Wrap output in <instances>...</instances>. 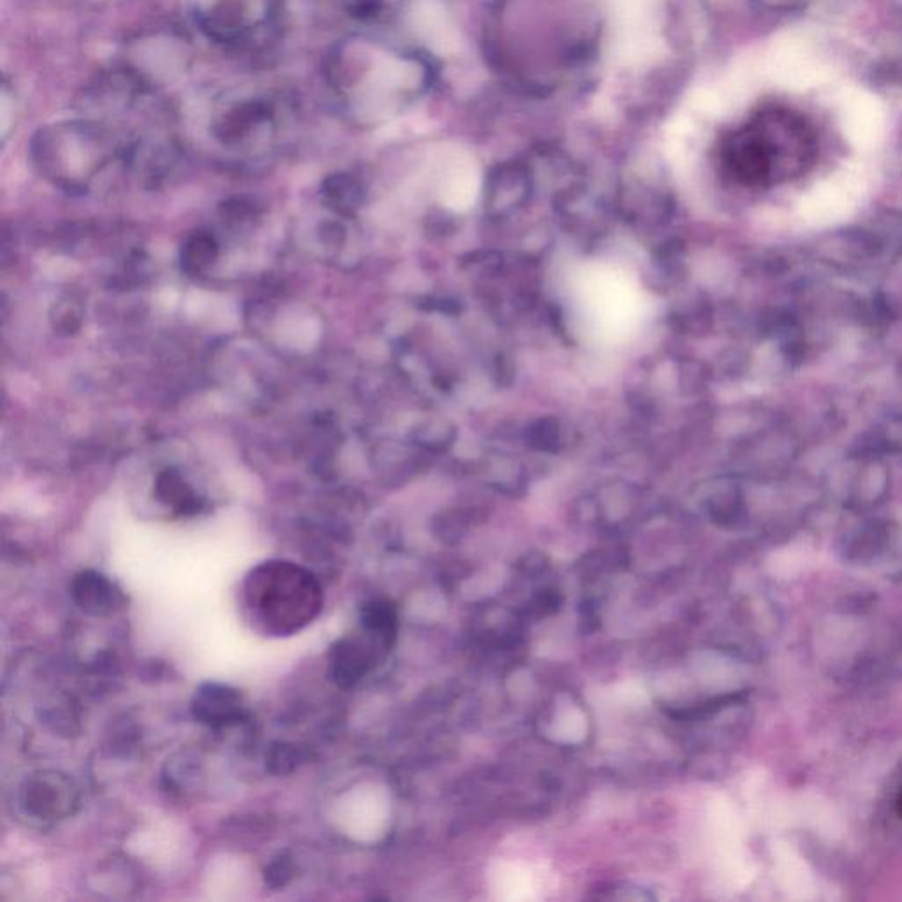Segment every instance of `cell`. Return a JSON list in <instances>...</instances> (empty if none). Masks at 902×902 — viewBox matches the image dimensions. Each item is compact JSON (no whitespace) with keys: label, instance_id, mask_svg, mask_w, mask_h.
Listing matches in <instances>:
<instances>
[{"label":"cell","instance_id":"obj_17","mask_svg":"<svg viewBox=\"0 0 902 902\" xmlns=\"http://www.w3.org/2000/svg\"><path fill=\"white\" fill-rule=\"evenodd\" d=\"M297 876V864L289 851H280L279 855H275L265 870H263V879L268 889L280 890L288 887Z\"/></svg>","mask_w":902,"mask_h":902},{"label":"cell","instance_id":"obj_8","mask_svg":"<svg viewBox=\"0 0 902 902\" xmlns=\"http://www.w3.org/2000/svg\"><path fill=\"white\" fill-rule=\"evenodd\" d=\"M275 112L265 99H246L215 118L214 135L226 147H246L274 127Z\"/></svg>","mask_w":902,"mask_h":902},{"label":"cell","instance_id":"obj_21","mask_svg":"<svg viewBox=\"0 0 902 902\" xmlns=\"http://www.w3.org/2000/svg\"><path fill=\"white\" fill-rule=\"evenodd\" d=\"M353 13L365 14V16H373L377 11H381L383 5L387 0H346Z\"/></svg>","mask_w":902,"mask_h":902},{"label":"cell","instance_id":"obj_18","mask_svg":"<svg viewBox=\"0 0 902 902\" xmlns=\"http://www.w3.org/2000/svg\"><path fill=\"white\" fill-rule=\"evenodd\" d=\"M527 442L540 451H555L561 442V425L558 419H538L527 428Z\"/></svg>","mask_w":902,"mask_h":902},{"label":"cell","instance_id":"obj_5","mask_svg":"<svg viewBox=\"0 0 902 902\" xmlns=\"http://www.w3.org/2000/svg\"><path fill=\"white\" fill-rule=\"evenodd\" d=\"M277 0H198L196 24L223 47H251L274 25Z\"/></svg>","mask_w":902,"mask_h":902},{"label":"cell","instance_id":"obj_20","mask_svg":"<svg viewBox=\"0 0 902 902\" xmlns=\"http://www.w3.org/2000/svg\"><path fill=\"white\" fill-rule=\"evenodd\" d=\"M323 243L331 247H340L344 243L346 229L344 226L336 221L323 224L322 226Z\"/></svg>","mask_w":902,"mask_h":902},{"label":"cell","instance_id":"obj_9","mask_svg":"<svg viewBox=\"0 0 902 902\" xmlns=\"http://www.w3.org/2000/svg\"><path fill=\"white\" fill-rule=\"evenodd\" d=\"M191 714L201 725L221 730L246 722L249 711L246 698L238 689L226 684L205 682L192 694Z\"/></svg>","mask_w":902,"mask_h":902},{"label":"cell","instance_id":"obj_7","mask_svg":"<svg viewBox=\"0 0 902 902\" xmlns=\"http://www.w3.org/2000/svg\"><path fill=\"white\" fill-rule=\"evenodd\" d=\"M393 649L387 638L360 626V631L339 638L328 652V674L331 682L351 689L362 682Z\"/></svg>","mask_w":902,"mask_h":902},{"label":"cell","instance_id":"obj_12","mask_svg":"<svg viewBox=\"0 0 902 902\" xmlns=\"http://www.w3.org/2000/svg\"><path fill=\"white\" fill-rule=\"evenodd\" d=\"M155 498L164 506L172 508L178 516H192L205 508V501L191 489L177 469H164L155 478Z\"/></svg>","mask_w":902,"mask_h":902},{"label":"cell","instance_id":"obj_10","mask_svg":"<svg viewBox=\"0 0 902 902\" xmlns=\"http://www.w3.org/2000/svg\"><path fill=\"white\" fill-rule=\"evenodd\" d=\"M70 591L75 605L90 617H110L127 606V598L121 587L93 569L76 573Z\"/></svg>","mask_w":902,"mask_h":902},{"label":"cell","instance_id":"obj_2","mask_svg":"<svg viewBox=\"0 0 902 902\" xmlns=\"http://www.w3.org/2000/svg\"><path fill=\"white\" fill-rule=\"evenodd\" d=\"M814 155L813 130L802 116L782 108L756 113L723 145L725 168L748 187H767L799 177Z\"/></svg>","mask_w":902,"mask_h":902},{"label":"cell","instance_id":"obj_1","mask_svg":"<svg viewBox=\"0 0 902 902\" xmlns=\"http://www.w3.org/2000/svg\"><path fill=\"white\" fill-rule=\"evenodd\" d=\"M326 75L346 110L362 121H385L404 112L433 82L424 57L363 38L337 47Z\"/></svg>","mask_w":902,"mask_h":902},{"label":"cell","instance_id":"obj_13","mask_svg":"<svg viewBox=\"0 0 902 902\" xmlns=\"http://www.w3.org/2000/svg\"><path fill=\"white\" fill-rule=\"evenodd\" d=\"M220 254L217 238L205 229L192 233L181 247V271L189 275H201L209 271Z\"/></svg>","mask_w":902,"mask_h":902},{"label":"cell","instance_id":"obj_22","mask_svg":"<svg viewBox=\"0 0 902 902\" xmlns=\"http://www.w3.org/2000/svg\"><path fill=\"white\" fill-rule=\"evenodd\" d=\"M898 813H899V816H901V818H902V790H901V795H899V799H898Z\"/></svg>","mask_w":902,"mask_h":902},{"label":"cell","instance_id":"obj_14","mask_svg":"<svg viewBox=\"0 0 902 902\" xmlns=\"http://www.w3.org/2000/svg\"><path fill=\"white\" fill-rule=\"evenodd\" d=\"M323 200L339 214L351 215L362 205L363 189L356 178L337 173L323 181Z\"/></svg>","mask_w":902,"mask_h":902},{"label":"cell","instance_id":"obj_19","mask_svg":"<svg viewBox=\"0 0 902 902\" xmlns=\"http://www.w3.org/2000/svg\"><path fill=\"white\" fill-rule=\"evenodd\" d=\"M79 325H82V316H79V311L75 305L64 303V305L57 309L55 330L70 336V334H75L78 330Z\"/></svg>","mask_w":902,"mask_h":902},{"label":"cell","instance_id":"obj_3","mask_svg":"<svg viewBox=\"0 0 902 902\" xmlns=\"http://www.w3.org/2000/svg\"><path fill=\"white\" fill-rule=\"evenodd\" d=\"M243 605L258 631L291 637L322 614V584L305 567L289 561H268L254 567L243 581Z\"/></svg>","mask_w":902,"mask_h":902},{"label":"cell","instance_id":"obj_16","mask_svg":"<svg viewBox=\"0 0 902 902\" xmlns=\"http://www.w3.org/2000/svg\"><path fill=\"white\" fill-rule=\"evenodd\" d=\"M311 760V751L291 742H274L266 751V768L275 776H288Z\"/></svg>","mask_w":902,"mask_h":902},{"label":"cell","instance_id":"obj_6","mask_svg":"<svg viewBox=\"0 0 902 902\" xmlns=\"http://www.w3.org/2000/svg\"><path fill=\"white\" fill-rule=\"evenodd\" d=\"M20 805L28 818L55 824L71 818L79 805L75 781L57 771H36L20 787Z\"/></svg>","mask_w":902,"mask_h":902},{"label":"cell","instance_id":"obj_15","mask_svg":"<svg viewBox=\"0 0 902 902\" xmlns=\"http://www.w3.org/2000/svg\"><path fill=\"white\" fill-rule=\"evenodd\" d=\"M360 626L387 638L396 646L399 632V614L397 606L387 598H373L360 610Z\"/></svg>","mask_w":902,"mask_h":902},{"label":"cell","instance_id":"obj_4","mask_svg":"<svg viewBox=\"0 0 902 902\" xmlns=\"http://www.w3.org/2000/svg\"><path fill=\"white\" fill-rule=\"evenodd\" d=\"M121 143L96 121L59 122L39 130L33 159L48 178L65 189H78L121 154Z\"/></svg>","mask_w":902,"mask_h":902},{"label":"cell","instance_id":"obj_11","mask_svg":"<svg viewBox=\"0 0 902 902\" xmlns=\"http://www.w3.org/2000/svg\"><path fill=\"white\" fill-rule=\"evenodd\" d=\"M530 191V175L521 163L501 164L487 181V206L490 214L504 215L521 206Z\"/></svg>","mask_w":902,"mask_h":902}]
</instances>
